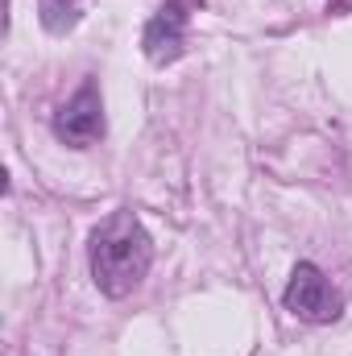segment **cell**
<instances>
[{
    "instance_id": "1",
    "label": "cell",
    "mask_w": 352,
    "mask_h": 356,
    "mask_svg": "<svg viewBox=\"0 0 352 356\" xmlns=\"http://www.w3.org/2000/svg\"><path fill=\"white\" fill-rule=\"evenodd\" d=\"M91 277L99 294L125 298L133 294L154 266V241L141 228L133 211H112L95 232H91Z\"/></svg>"
},
{
    "instance_id": "2",
    "label": "cell",
    "mask_w": 352,
    "mask_h": 356,
    "mask_svg": "<svg viewBox=\"0 0 352 356\" xmlns=\"http://www.w3.org/2000/svg\"><path fill=\"white\" fill-rule=\"evenodd\" d=\"M340 307H344V298L328 282L323 269L311 266V261L294 266L290 282H286V311L294 319H303V323H332V319H340Z\"/></svg>"
},
{
    "instance_id": "3",
    "label": "cell",
    "mask_w": 352,
    "mask_h": 356,
    "mask_svg": "<svg viewBox=\"0 0 352 356\" xmlns=\"http://www.w3.org/2000/svg\"><path fill=\"white\" fill-rule=\"evenodd\" d=\"M54 137H58L63 145H71V149H83V145H91V141L104 137V99H99L95 83H83V88L58 108V116H54Z\"/></svg>"
},
{
    "instance_id": "4",
    "label": "cell",
    "mask_w": 352,
    "mask_h": 356,
    "mask_svg": "<svg viewBox=\"0 0 352 356\" xmlns=\"http://www.w3.org/2000/svg\"><path fill=\"white\" fill-rule=\"evenodd\" d=\"M141 46H145L150 63H158V67L175 63L182 54V46H186V0H170L154 13V21L145 25Z\"/></svg>"
},
{
    "instance_id": "5",
    "label": "cell",
    "mask_w": 352,
    "mask_h": 356,
    "mask_svg": "<svg viewBox=\"0 0 352 356\" xmlns=\"http://www.w3.org/2000/svg\"><path fill=\"white\" fill-rule=\"evenodd\" d=\"M79 21V4L75 0H42V25L50 33H67Z\"/></svg>"
}]
</instances>
